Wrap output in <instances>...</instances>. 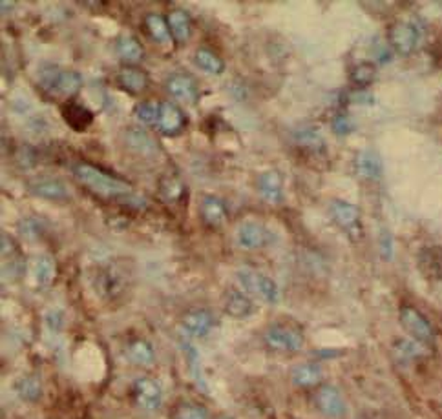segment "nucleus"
Listing matches in <instances>:
<instances>
[{"mask_svg":"<svg viewBox=\"0 0 442 419\" xmlns=\"http://www.w3.org/2000/svg\"><path fill=\"white\" fill-rule=\"evenodd\" d=\"M72 173L86 190H90L97 197H103V199L123 203L126 197L133 194L132 186L124 182L123 179L110 176L104 170L94 164H88V162H75L72 166Z\"/></svg>","mask_w":442,"mask_h":419,"instance_id":"obj_1","label":"nucleus"},{"mask_svg":"<svg viewBox=\"0 0 442 419\" xmlns=\"http://www.w3.org/2000/svg\"><path fill=\"white\" fill-rule=\"evenodd\" d=\"M37 83L51 97L68 101L75 93H79L81 86H83V77L75 69H63L55 64H46L37 74Z\"/></svg>","mask_w":442,"mask_h":419,"instance_id":"obj_2","label":"nucleus"},{"mask_svg":"<svg viewBox=\"0 0 442 419\" xmlns=\"http://www.w3.org/2000/svg\"><path fill=\"white\" fill-rule=\"evenodd\" d=\"M128 284H130V272L126 266H121L117 263L103 266L95 277V288L103 299L121 298Z\"/></svg>","mask_w":442,"mask_h":419,"instance_id":"obj_3","label":"nucleus"},{"mask_svg":"<svg viewBox=\"0 0 442 419\" xmlns=\"http://www.w3.org/2000/svg\"><path fill=\"white\" fill-rule=\"evenodd\" d=\"M263 343L270 350L276 352H300L304 348L305 337L298 328L287 325H272L263 334Z\"/></svg>","mask_w":442,"mask_h":419,"instance_id":"obj_4","label":"nucleus"},{"mask_svg":"<svg viewBox=\"0 0 442 419\" xmlns=\"http://www.w3.org/2000/svg\"><path fill=\"white\" fill-rule=\"evenodd\" d=\"M238 279H240L241 287L245 288L249 293H254L258 298H261L263 301L275 305L280 299V290H278V284L272 281L270 277L263 275L260 272H254L251 268H241L238 270Z\"/></svg>","mask_w":442,"mask_h":419,"instance_id":"obj_5","label":"nucleus"},{"mask_svg":"<svg viewBox=\"0 0 442 419\" xmlns=\"http://www.w3.org/2000/svg\"><path fill=\"white\" fill-rule=\"evenodd\" d=\"M400 325L404 330L408 332L409 336L420 345H432L435 341V330H433L432 323L427 321L423 314L418 312L415 307H402L398 314Z\"/></svg>","mask_w":442,"mask_h":419,"instance_id":"obj_6","label":"nucleus"},{"mask_svg":"<svg viewBox=\"0 0 442 419\" xmlns=\"http://www.w3.org/2000/svg\"><path fill=\"white\" fill-rule=\"evenodd\" d=\"M132 395L136 404L145 412H156L161 409L163 390L158 381L152 377H139L133 381Z\"/></svg>","mask_w":442,"mask_h":419,"instance_id":"obj_7","label":"nucleus"},{"mask_svg":"<svg viewBox=\"0 0 442 419\" xmlns=\"http://www.w3.org/2000/svg\"><path fill=\"white\" fill-rule=\"evenodd\" d=\"M418 28L413 22H406V20H398L395 24H391L388 31L389 46L397 51L398 55H411L418 44Z\"/></svg>","mask_w":442,"mask_h":419,"instance_id":"obj_8","label":"nucleus"},{"mask_svg":"<svg viewBox=\"0 0 442 419\" xmlns=\"http://www.w3.org/2000/svg\"><path fill=\"white\" fill-rule=\"evenodd\" d=\"M313 401H315L316 409L327 418H342L345 414V401L336 386L320 385Z\"/></svg>","mask_w":442,"mask_h":419,"instance_id":"obj_9","label":"nucleus"},{"mask_svg":"<svg viewBox=\"0 0 442 419\" xmlns=\"http://www.w3.org/2000/svg\"><path fill=\"white\" fill-rule=\"evenodd\" d=\"M329 212L336 226L347 232L349 235H357V230L360 232V210L354 205L347 200L334 199L331 200Z\"/></svg>","mask_w":442,"mask_h":419,"instance_id":"obj_10","label":"nucleus"},{"mask_svg":"<svg viewBox=\"0 0 442 419\" xmlns=\"http://www.w3.org/2000/svg\"><path fill=\"white\" fill-rule=\"evenodd\" d=\"M270 241V232L260 223L247 221L236 230V243L240 248L258 250L267 246Z\"/></svg>","mask_w":442,"mask_h":419,"instance_id":"obj_11","label":"nucleus"},{"mask_svg":"<svg viewBox=\"0 0 442 419\" xmlns=\"http://www.w3.org/2000/svg\"><path fill=\"white\" fill-rule=\"evenodd\" d=\"M214 327V316L206 308H192L181 317V328L190 337H205Z\"/></svg>","mask_w":442,"mask_h":419,"instance_id":"obj_12","label":"nucleus"},{"mask_svg":"<svg viewBox=\"0 0 442 419\" xmlns=\"http://www.w3.org/2000/svg\"><path fill=\"white\" fill-rule=\"evenodd\" d=\"M63 119L74 132H86L94 124V112L77 101H66L60 108Z\"/></svg>","mask_w":442,"mask_h":419,"instance_id":"obj_13","label":"nucleus"},{"mask_svg":"<svg viewBox=\"0 0 442 419\" xmlns=\"http://www.w3.org/2000/svg\"><path fill=\"white\" fill-rule=\"evenodd\" d=\"M30 194L35 197L46 200H55V203H64L72 199V191L63 180L59 179H37L30 186Z\"/></svg>","mask_w":442,"mask_h":419,"instance_id":"obj_14","label":"nucleus"},{"mask_svg":"<svg viewBox=\"0 0 442 419\" xmlns=\"http://www.w3.org/2000/svg\"><path fill=\"white\" fill-rule=\"evenodd\" d=\"M187 126L185 113L172 103H161V113H159L158 130L167 137H177Z\"/></svg>","mask_w":442,"mask_h":419,"instance_id":"obj_15","label":"nucleus"},{"mask_svg":"<svg viewBox=\"0 0 442 419\" xmlns=\"http://www.w3.org/2000/svg\"><path fill=\"white\" fill-rule=\"evenodd\" d=\"M199 215H202L203 223L211 228H221L229 219L225 203L216 195H205L203 197L202 203H199Z\"/></svg>","mask_w":442,"mask_h":419,"instance_id":"obj_16","label":"nucleus"},{"mask_svg":"<svg viewBox=\"0 0 442 419\" xmlns=\"http://www.w3.org/2000/svg\"><path fill=\"white\" fill-rule=\"evenodd\" d=\"M418 270L427 281H442V248L426 246L418 252Z\"/></svg>","mask_w":442,"mask_h":419,"instance_id":"obj_17","label":"nucleus"},{"mask_svg":"<svg viewBox=\"0 0 442 419\" xmlns=\"http://www.w3.org/2000/svg\"><path fill=\"white\" fill-rule=\"evenodd\" d=\"M256 188L270 205H280L284 200V179L276 170L263 171L256 180Z\"/></svg>","mask_w":442,"mask_h":419,"instance_id":"obj_18","label":"nucleus"},{"mask_svg":"<svg viewBox=\"0 0 442 419\" xmlns=\"http://www.w3.org/2000/svg\"><path fill=\"white\" fill-rule=\"evenodd\" d=\"M117 84L130 95H139L148 88V75L138 66H123L117 74Z\"/></svg>","mask_w":442,"mask_h":419,"instance_id":"obj_19","label":"nucleus"},{"mask_svg":"<svg viewBox=\"0 0 442 419\" xmlns=\"http://www.w3.org/2000/svg\"><path fill=\"white\" fill-rule=\"evenodd\" d=\"M165 88H167L168 95H172L174 99L181 101V103H192V101H196V83H194L188 75H170V77L167 78V83H165Z\"/></svg>","mask_w":442,"mask_h":419,"instance_id":"obj_20","label":"nucleus"},{"mask_svg":"<svg viewBox=\"0 0 442 419\" xmlns=\"http://www.w3.org/2000/svg\"><path fill=\"white\" fill-rule=\"evenodd\" d=\"M324 372L316 363H300L290 368V383L300 388H313L322 383Z\"/></svg>","mask_w":442,"mask_h":419,"instance_id":"obj_21","label":"nucleus"},{"mask_svg":"<svg viewBox=\"0 0 442 419\" xmlns=\"http://www.w3.org/2000/svg\"><path fill=\"white\" fill-rule=\"evenodd\" d=\"M31 273H33V279L37 287L46 288L54 283L55 275H57V264H55V259L48 254H39L35 255L33 261H31Z\"/></svg>","mask_w":442,"mask_h":419,"instance_id":"obj_22","label":"nucleus"},{"mask_svg":"<svg viewBox=\"0 0 442 419\" xmlns=\"http://www.w3.org/2000/svg\"><path fill=\"white\" fill-rule=\"evenodd\" d=\"M168 28H170V33H172V39L176 40L177 44H185L188 39H190L192 31V22L190 17L185 10H172L167 17Z\"/></svg>","mask_w":442,"mask_h":419,"instance_id":"obj_23","label":"nucleus"},{"mask_svg":"<svg viewBox=\"0 0 442 419\" xmlns=\"http://www.w3.org/2000/svg\"><path fill=\"white\" fill-rule=\"evenodd\" d=\"M354 168H357V173L363 179H379L382 176V162H380V157L371 150H362L354 159Z\"/></svg>","mask_w":442,"mask_h":419,"instance_id":"obj_24","label":"nucleus"},{"mask_svg":"<svg viewBox=\"0 0 442 419\" xmlns=\"http://www.w3.org/2000/svg\"><path fill=\"white\" fill-rule=\"evenodd\" d=\"M225 312L234 319H245L254 312V305L249 296L238 290H231L225 298Z\"/></svg>","mask_w":442,"mask_h":419,"instance_id":"obj_25","label":"nucleus"},{"mask_svg":"<svg viewBox=\"0 0 442 419\" xmlns=\"http://www.w3.org/2000/svg\"><path fill=\"white\" fill-rule=\"evenodd\" d=\"M124 354H126L128 361H132L133 365L139 366H150L156 361L154 346L148 341H145V339H133V341L128 343L126 348H124Z\"/></svg>","mask_w":442,"mask_h":419,"instance_id":"obj_26","label":"nucleus"},{"mask_svg":"<svg viewBox=\"0 0 442 419\" xmlns=\"http://www.w3.org/2000/svg\"><path fill=\"white\" fill-rule=\"evenodd\" d=\"M145 30H147L148 37H150L156 44L165 46L172 39L168 22L163 19L161 15H158V13H150V15L145 17Z\"/></svg>","mask_w":442,"mask_h":419,"instance_id":"obj_27","label":"nucleus"},{"mask_svg":"<svg viewBox=\"0 0 442 419\" xmlns=\"http://www.w3.org/2000/svg\"><path fill=\"white\" fill-rule=\"evenodd\" d=\"M194 64H196L202 71H205V74L208 75H221L223 74V69H225L223 59L208 48L197 49L196 53H194Z\"/></svg>","mask_w":442,"mask_h":419,"instance_id":"obj_28","label":"nucleus"},{"mask_svg":"<svg viewBox=\"0 0 442 419\" xmlns=\"http://www.w3.org/2000/svg\"><path fill=\"white\" fill-rule=\"evenodd\" d=\"M115 53L124 62H139L142 59V46L138 39L133 37H121L115 42Z\"/></svg>","mask_w":442,"mask_h":419,"instance_id":"obj_29","label":"nucleus"},{"mask_svg":"<svg viewBox=\"0 0 442 419\" xmlns=\"http://www.w3.org/2000/svg\"><path fill=\"white\" fill-rule=\"evenodd\" d=\"M375 77H377V68L373 62H368V60L354 64L349 71V80L357 88H368L369 84H373Z\"/></svg>","mask_w":442,"mask_h":419,"instance_id":"obj_30","label":"nucleus"},{"mask_svg":"<svg viewBox=\"0 0 442 419\" xmlns=\"http://www.w3.org/2000/svg\"><path fill=\"white\" fill-rule=\"evenodd\" d=\"M15 388L17 394L24 401H30V403L37 401L42 395V383H40L37 375H24V377H20L17 381Z\"/></svg>","mask_w":442,"mask_h":419,"instance_id":"obj_31","label":"nucleus"},{"mask_svg":"<svg viewBox=\"0 0 442 419\" xmlns=\"http://www.w3.org/2000/svg\"><path fill=\"white\" fill-rule=\"evenodd\" d=\"M126 144L130 146V150L138 151L141 155H152L154 141L139 128L126 130Z\"/></svg>","mask_w":442,"mask_h":419,"instance_id":"obj_32","label":"nucleus"},{"mask_svg":"<svg viewBox=\"0 0 442 419\" xmlns=\"http://www.w3.org/2000/svg\"><path fill=\"white\" fill-rule=\"evenodd\" d=\"M172 419H208V410L202 403L183 401L172 410Z\"/></svg>","mask_w":442,"mask_h":419,"instance_id":"obj_33","label":"nucleus"},{"mask_svg":"<svg viewBox=\"0 0 442 419\" xmlns=\"http://www.w3.org/2000/svg\"><path fill=\"white\" fill-rule=\"evenodd\" d=\"M159 113H161V103L158 101H142L136 106V117L142 122V124H154L158 126Z\"/></svg>","mask_w":442,"mask_h":419,"instance_id":"obj_34","label":"nucleus"},{"mask_svg":"<svg viewBox=\"0 0 442 419\" xmlns=\"http://www.w3.org/2000/svg\"><path fill=\"white\" fill-rule=\"evenodd\" d=\"M296 142L300 144V146L307 148L311 151H322L325 150V142H324V137L320 135L316 130L313 128H304V130H298L295 135Z\"/></svg>","mask_w":442,"mask_h":419,"instance_id":"obj_35","label":"nucleus"},{"mask_svg":"<svg viewBox=\"0 0 442 419\" xmlns=\"http://www.w3.org/2000/svg\"><path fill=\"white\" fill-rule=\"evenodd\" d=\"M19 232L28 241L39 239L40 235L44 234V223L39 217H26V219L20 221Z\"/></svg>","mask_w":442,"mask_h":419,"instance_id":"obj_36","label":"nucleus"},{"mask_svg":"<svg viewBox=\"0 0 442 419\" xmlns=\"http://www.w3.org/2000/svg\"><path fill=\"white\" fill-rule=\"evenodd\" d=\"M159 195L165 200H177L183 195V182L177 177H167L159 185Z\"/></svg>","mask_w":442,"mask_h":419,"instance_id":"obj_37","label":"nucleus"},{"mask_svg":"<svg viewBox=\"0 0 442 419\" xmlns=\"http://www.w3.org/2000/svg\"><path fill=\"white\" fill-rule=\"evenodd\" d=\"M395 354L402 359H413V357L424 354V348L420 346V343L415 341H398L395 345Z\"/></svg>","mask_w":442,"mask_h":419,"instance_id":"obj_38","label":"nucleus"},{"mask_svg":"<svg viewBox=\"0 0 442 419\" xmlns=\"http://www.w3.org/2000/svg\"><path fill=\"white\" fill-rule=\"evenodd\" d=\"M331 128H333L334 133H338V135H347L354 130V122L345 115V113H338L336 117L333 119L331 122Z\"/></svg>","mask_w":442,"mask_h":419,"instance_id":"obj_39","label":"nucleus"},{"mask_svg":"<svg viewBox=\"0 0 442 419\" xmlns=\"http://www.w3.org/2000/svg\"><path fill=\"white\" fill-rule=\"evenodd\" d=\"M63 314L57 312V310H54V312H48V316H46V323H48V327L51 328V330H60V327H63Z\"/></svg>","mask_w":442,"mask_h":419,"instance_id":"obj_40","label":"nucleus"},{"mask_svg":"<svg viewBox=\"0 0 442 419\" xmlns=\"http://www.w3.org/2000/svg\"><path fill=\"white\" fill-rule=\"evenodd\" d=\"M380 254H382L384 259H391V254H393V246H391V237L386 234H382L380 237Z\"/></svg>","mask_w":442,"mask_h":419,"instance_id":"obj_41","label":"nucleus"},{"mask_svg":"<svg viewBox=\"0 0 442 419\" xmlns=\"http://www.w3.org/2000/svg\"><path fill=\"white\" fill-rule=\"evenodd\" d=\"M216 419H232V418H229V416H218Z\"/></svg>","mask_w":442,"mask_h":419,"instance_id":"obj_42","label":"nucleus"}]
</instances>
